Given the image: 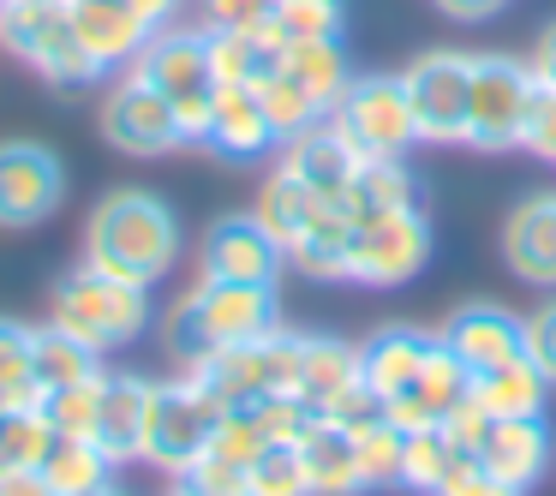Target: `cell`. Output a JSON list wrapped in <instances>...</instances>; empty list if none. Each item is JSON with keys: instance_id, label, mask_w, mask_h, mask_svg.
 Returning a JSON list of instances; mask_svg holds the SVG:
<instances>
[{"instance_id": "cell-1", "label": "cell", "mask_w": 556, "mask_h": 496, "mask_svg": "<svg viewBox=\"0 0 556 496\" xmlns=\"http://www.w3.org/2000/svg\"><path fill=\"white\" fill-rule=\"evenodd\" d=\"M85 264L132 288H156L180 264V221L156 192L121 186L85 221Z\"/></svg>"}, {"instance_id": "cell-2", "label": "cell", "mask_w": 556, "mask_h": 496, "mask_svg": "<svg viewBox=\"0 0 556 496\" xmlns=\"http://www.w3.org/2000/svg\"><path fill=\"white\" fill-rule=\"evenodd\" d=\"M269 329H281L276 288L204 276L192 293H180V305L168 311V353L180 365H198L204 353L240 347V341H264Z\"/></svg>"}, {"instance_id": "cell-3", "label": "cell", "mask_w": 556, "mask_h": 496, "mask_svg": "<svg viewBox=\"0 0 556 496\" xmlns=\"http://www.w3.org/2000/svg\"><path fill=\"white\" fill-rule=\"evenodd\" d=\"M49 323L97 353L132 347L150 323V288H132V281H114L102 269L78 264L49 288Z\"/></svg>"}, {"instance_id": "cell-4", "label": "cell", "mask_w": 556, "mask_h": 496, "mask_svg": "<svg viewBox=\"0 0 556 496\" xmlns=\"http://www.w3.org/2000/svg\"><path fill=\"white\" fill-rule=\"evenodd\" d=\"M0 49L42 73L54 90H85L102 78V66L90 61L66 18V0H0Z\"/></svg>"}, {"instance_id": "cell-5", "label": "cell", "mask_w": 556, "mask_h": 496, "mask_svg": "<svg viewBox=\"0 0 556 496\" xmlns=\"http://www.w3.org/2000/svg\"><path fill=\"white\" fill-rule=\"evenodd\" d=\"M132 66L174 102L186 144H204L210 109H216V90H222L216 66H210V37H204V30H180V25L156 30V37H150V49L138 54Z\"/></svg>"}, {"instance_id": "cell-6", "label": "cell", "mask_w": 556, "mask_h": 496, "mask_svg": "<svg viewBox=\"0 0 556 496\" xmlns=\"http://www.w3.org/2000/svg\"><path fill=\"white\" fill-rule=\"evenodd\" d=\"M198 389L222 400V407H245L264 395H293L300 383V335L293 329H269L264 341H240V347L204 353L198 365H186Z\"/></svg>"}, {"instance_id": "cell-7", "label": "cell", "mask_w": 556, "mask_h": 496, "mask_svg": "<svg viewBox=\"0 0 556 496\" xmlns=\"http://www.w3.org/2000/svg\"><path fill=\"white\" fill-rule=\"evenodd\" d=\"M329 126L348 138L359 162H407V150L419 144V120H413L407 85L395 73L353 78L348 97L329 109Z\"/></svg>"}, {"instance_id": "cell-8", "label": "cell", "mask_w": 556, "mask_h": 496, "mask_svg": "<svg viewBox=\"0 0 556 496\" xmlns=\"http://www.w3.org/2000/svg\"><path fill=\"white\" fill-rule=\"evenodd\" d=\"M539 97V78L527 61L508 54H472V114H467V144L484 156H503L527 138V114Z\"/></svg>"}, {"instance_id": "cell-9", "label": "cell", "mask_w": 556, "mask_h": 496, "mask_svg": "<svg viewBox=\"0 0 556 496\" xmlns=\"http://www.w3.org/2000/svg\"><path fill=\"white\" fill-rule=\"evenodd\" d=\"M222 400L210 389H198L192 377H174V383H156L150 395V424H144V460L162 472H186L210 443H216V424H222Z\"/></svg>"}, {"instance_id": "cell-10", "label": "cell", "mask_w": 556, "mask_h": 496, "mask_svg": "<svg viewBox=\"0 0 556 496\" xmlns=\"http://www.w3.org/2000/svg\"><path fill=\"white\" fill-rule=\"evenodd\" d=\"M97 126L121 156H168V150L186 144L180 132V114L174 102L150 85L138 66H126L109 90H102V109H97Z\"/></svg>"}, {"instance_id": "cell-11", "label": "cell", "mask_w": 556, "mask_h": 496, "mask_svg": "<svg viewBox=\"0 0 556 496\" xmlns=\"http://www.w3.org/2000/svg\"><path fill=\"white\" fill-rule=\"evenodd\" d=\"M431 264V221L425 209H389L353 228L348 245V281L359 288H401Z\"/></svg>"}, {"instance_id": "cell-12", "label": "cell", "mask_w": 556, "mask_h": 496, "mask_svg": "<svg viewBox=\"0 0 556 496\" xmlns=\"http://www.w3.org/2000/svg\"><path fill=\"white\" fill-rule=\"evenodd\" d=\"M419 120V144H467V114H472V54H419L401 73Z\"/></svg>"}, {"instance_id": "cell-13", "label": "cell", "mask_w": 556, "mask_h": 496, "mask_svg": "<svg viewBox=\"0 0 556 496\" xmlns=\"http://www.w3.org/2000/svg\"><path fill=\"white\" fill-rule=\"evenodd\" d=\"M66 198V168L49 144L37 138H0V228L25 233L61 209Z\"/></svg>"}, {"instance_id": "cell-14", "label": "cell", "mask_w": 556, "mask_h": 496, "mask_svg": "<svg viewBox=\"0 0 556 496\" xmlns=\"http://www.w3.org/2000/svg\"><path fill=\"white\" fill-rule=\"evenodd\" d=\"M198 257H204V276H216V281H252V288H276L281 264H288L281 240L257 216H222V221H210Z\"/></svg>"}, {"instance_id": "cell-15", "label": "cell", "mask_w": 556, "mask_h": 496, "mask_svg": "<svg viewBox=\"0 0 556 496\" xmlns=\"http://www.w3.org/2000/svg\"><path fill=\"white\" fill-rule=\"evenodd\" d=\"M443 347L467 377L496 371L508 359H527V317L503 311V305H460L443 323Z\"/></svg>"}, {"instance_id": "cell-16", "label": "cell", "mask_w": 556, "mask_h": 496, "mask_svg": "<svg viewBox=\"0 0 556 496\" xmlns=\"http://www.w3.org/2000/svg\"><path fill=\"white\" fill-rule=\"evenodd\" d=\"M66 18H73L78 42L90 49V61L102 73H126L156 37L132 0H66Z\"/></svg>"}, {"instance_id": "cell-17", "label": "cell", "mask_w": 556, "mask_h": 496, "mask_svg": "<svg viewBox=\"0 0 556 496\" xmlns=\"http://www.w3.org/2000/svg\"><path fill=\"white\" fill-rule=\"evenodd\" d=\"M150 395L156 383L138 371H109L102 377V407H97V431L90 443L121 467V460H144V424H150Z\"/></svg>"}, {"instance_id": "cell-18", "label": "cell", "mask_w": 556, "mask_h": 496, "mask_svg": "<svg viewBox=\"0 0 556 496\" xmlns=\"http://www.w3.org/2000/svg\"><path fill=\"white\" fill-rule=\"evenodd\" d=\"M443 347V341L431 335V329H407V323H389V329H377L371 341H359V383L371 389L377 400H395L401 389L413 383V377L431 365V353Z\"/></svg>"}, {"instance_id": "cell-19", "label": "cell", "mask_w": 556, "mask_h": 496, "mask_svg": "<svg viewBox=\"0 0 556 496\" xmlns=\"http://www.w3.org/2000/svg\"><path fill=\"white\" fill-rule=\"evenodd\" d=\"M472 460L484 472H496L503 484H515V491H532L544 479V467H551V424H544V412H532V419H491Z\"/></svg>"}, {"instance_id": "cell-20", "label": "cell", "mask_w": 556, "mask_h": 496, "mask_svg": "<svg viewBox=\"0 0 556 496\" xmlns=\"http://www.w3.org/2000/svg\"><path fill=\"white\" fill-rule=\"evenodd\" d=\"M503 257L527 288L556 293V192H539L508 216L503 228Z\"/></svg>"}, {"instance_id": "cell-21", "label": "cell", "mask_w": 556, "mask_h": 496, "mask_svg": "<svg viewBox=\"0 0 556 496\" xmlns=\"http://www.w3.org/2000/svg\"><path fill=\"white\" fill-rule=\"evenodd\" d=\"M300 460H305V479H312V496H359V443H353L348 424L324 419L317 412L300 436Z\"/></svg>"}, {"instance_id": "cell-22", "label": "cell", "mask_w": 556, "mask_h": 496, "mask_svg": "<svg viewBox=\"0 0 556 496\" xmlns=\"http://www.w3.org/2000/svg\"><path fill=\"white\" fill-rule=\"evenodd\" d=\"M437 341H443V335H437ZM460 400H467V371L455 365V353H448V347H437L431 365H425V371L413 377V383L401 389L383 412L395 424H407V431H419V424H443Z\"/></svg>"}, {"instance_id": "cell-23", "label": "cell", "mask_w": 556, "mask_h": 496, "mask_svg": "<svg viewBox=\"0 0 556 496\" xmlns=\"http://www.w3.org/2000/svg\"><path fill=\"white\" fill-rule=\"evenodd\" d=\"M281 168L300 174V180L312 186L317 198H329V204H336V198L353 186V174H359V156H353V144L336 132V126L317 120L312 132L288 138V156H281Z\"/></svg>"}, {"instance_id": "cell-24", "label": "cell", "mask_w": 556, "mask_h": 496, "mask_svg": "<svg viewBox=\"0 0 556 496\" xmlns=\"http://www.w3.org/2000/svg\"><path fill=\"white\" fill-rule=\"evenodd\" d=\"M204 144L222 150V156H233V162L264 156V150L276 144V132H269V120H264V102H257L252 85H222L216 90V109H210Z\"/></svg>"}, {"instance_id": "cell-25", "label": "cell", "mask_w": 556, "mask_h": 496, "mask_svg": "<svg viewBox=\"0 0 556 496\" xmlns=\"http://www.w3.org/2000/svg\"><path fill=\"white\" fill-rule=\"evenodd\" d=\"M204 37H210V66H216L222 85H252L257 90L269 73H281V54H288V42L269 25H257V30L204 25Z\"/></svg>"}, {"instance_id": "cell-26", "label": "cell", "mask_w": 556, "mask_h": 496, "mask_svg": "<svg viewBox=\"0 0 556 496\" xmlns=\"http://www.w3.org/2000/svg\"><path fill=\"white\" fill-rule=\"evenodd\" d=\"M353 383H359V347L329 341V335H300V383H293V395L305 407L329 412Z\"/></svg>"}, {"instance_id": "cell-27", "label": "cell", "mask_w": 556, "mask_h": 496, "mask_svg": "<svg viewBox=\"0 0 556 496\" xmlns=\"http://www.w3.org/2000/svg\"><path fill=\"white\" fill-rule=\"evenodd\" d=\"M336 209L359 228V221L389 216V209H425V204H419V180H413L407 162H359V174L336 198Z\"/></svg>"}, {"instance_id": "cell-28", "label": "cell", "mask_w": 556, "mask_h": 496, "mask_svg": "<svg viewBox=\"0 0 556 496\" xmlns=\"http://www.w3.org/2000/svg\"><path fill=\"white\" fill-rule=\"evenodd\" d=\"M467 400H479L491 419H532V412H544V400H551V383L539 377L532 359H508V365H496V371L467 377Z\"/></svg>"}, {"instance_id": "cell-29", "label": "cell", "mask_w": 556, "mask_h": 496, "mask_svg": "<svg viewBox=\"0 0 556 496\" xmlns=\"http://www.w3.org/2000/svg\"><path fill=\"white\" fill-rule=\"evenodd\" d=\"M324 209H329V198H317L312 186L300 180V174L276 168V174L264 180V192H257V209H252V216L264 221V228L281 240V252H288V245L300 240V233L312 228L317 216H324Z\"/></svg>"}, {"instance_id": "cell-30", "label": "cell", "mask_w": 556, "mask_h": 496, "mask_svg": "<svg viewBox=\"0 0 556 496\" xmlns=\"http://www.w3.org/2000/svg\"><path fill=\"white\" fill-rule=\"evenodd\" d=\"M281 73H288L293 85L312 90V97L324 102V114L336 109V102L348 97V85H353V66H348V49H341V37L288 42V54H281Z\"/></svg>"}, {"instance_id": "cell-31", "label": "cell", "mask_w": 556, "mask_h": 496, "mask_svg": "<svg viewBox=\"0 0 556 496\" xmlns=\"http://www.w3.org/2000/svg\"><path fill=\"white\" fill-rule=\"evenodd\" d=\"M348 245H353V221L329 204L324 216L288 245V264L312 281H348Z\"/></svg>"}, {"instance_id": "cell-32", "label": "cell", "mask_w": 556, "mask_h": 496, "mask_svg": "<svg viewBox=\"0 0 556 496\" xmlns=\"http://www.w3.org/2000/svg\"><path fill=\"white\" fill-rule=\"evenodd\" d=\"M97 371H102L97 347L73 341L66 329H54V323L37 329V347H30V383H37V400L49 395V389H66V383H78V377H97Z\"/></svg>"}, {"instance_id": "cell-33", "label": "cell", "mask_w": 556, "mask_h": 496, "mask_svg": "<svg viewBox=\"0 0 556 496\" xmlns=\"http://www.w3.org/2000/svg\"><path fill=\"white\" fill-rule=\"evenodd\" d=\"M37 467H42V479L54 484V496H85V491H97V484H109L114 460L102 455L90 436H61V431H54L49 455H42Z\"/></svg>"}, {"instance_id": "cell-34", "label": "cell", "mask_w": 556, "mask_h": 496, "mask_svg": "<svg viewBox=\"0 0 556 496\" xmlns=\"http://www.w3.org/2000/svg\"><path fill=\"white\" fill-rule=\"evenodd\" d=\"M257 102H264V120H269V132H276V144H288V138L312 132L317 120H329L324 102L305 85H293L288 73H269L264 85H257Z\"/></svg>"}, {"instance_id": "cell-35", "label": "cell", "mask_w": 556, "mask_h": 496, "mask_svg": "<svg viewBox=\"0 0 556 496\" xmlns=\"http://www.w3.org/2000/svg\"><path fill=\"white\" fill-rule=\"evenodd\" d=\"M353 443H359V479H365V491H389V484H401V467H407V424H395L383 412V419L359 424V431H353Z\"/></svg>"}, {"instance_id": "cell-36", "label": "cell", "mask_w": 556, "mask_h": 496, "mask_svg": "<svg viewBox=\"0 0 556 496\" xmlns=\"http://www.w3.org/2000/svg\"><path fill=\"white\" fill-rule=\"evenodd\" d=\"M460 448L443 436V424H419V431H407V467H401V484L419 496H437L443 491V479L460 467Z\"/></svg>"}, {"instance_id": "cell-37", "label": "cell", "mask_w": 556, "mask_h": 496, "mask_svg": "<svg viewBox=\"0 0 556 496\" xmlns=\"http://www.w3.org/2000/svg\"><path fill=\"white\" fill-rule=\"evenodd\" d=\"M54 443V424L42 412V400H25V407L0 412V472L7 467H37Z\"/></svg>"}, {"instance_id": "cell-38", "label": "cell", "mask_w": 556, "mask_h": 496, "mask_svg": "<svg viewBox=\"0 0 556 496\" xmlns=\"http://www.w3.org/2000/svg\"><path fill=\"white\" fill-rule=\"evenodd\" d=\"M245 496H312L300 443H269L264 455L245 460Z\"/></svg>"}, {"instance_id": "cell-39", "label": "cell", "mask_w": 556, "mask_h": 496, "mask_svg": "<svg viewBox=\"0 0 556 496\" xmlns=\"http://www.w3.org/2000/svg\"><path fill=\"white\" fill-rule=\"evenodd\" d=\"M348 25V0H281L269 30L281 42H324V37H341Z\"/></svg>"}, {"instance_id": "cell-40", "label": "cell", "mask_w": 556, "mask_h": 496, "mask_svg": "<svg viewBox=\"0 0 556 496\" xmlns=\"http://www.w3.org/2000/svg\"><path fill=\"white\" fill-rule=\"evenodd\" d=\"M102 377H109V371H97V377H78V383H66V389H49V395H42V412H49V424H54L61 436H90V431H97Z\"/></svg>"}, {"instance_id": "cell-41", "label": "cell", "mask_w": 556, "mask_h": 496, "mask_svg": "<svg viewBox=\"0 0 556 496\" xmlns=\"http://www.w3.org/2000/svg\"><path fill=\"white\" fill-rule=\"evenodd\" d=\"M30 347H37V329L0 317V395L7 400H37V383H30Z\"/></svg>"}, {"instance_id": "cell-42", "label": "cell", "mask_w": 556, "mask_h": 496, "mask_svg": "<svg viewBox=\"0 0 556 496\" xmlns=\"http://www.w3.org/2000/svg\"><path fill=\"white\" fill-rule=\"evenodd\" d=\"M174 491L180 496H245V467L216 455V448H204L186 472H174Z\"/></svg>"}, {"instance_id": "cell-43", "label": "cell", "mask_w": 556, "mask_h": 496, "mask_svg": "<svg viewBox=\"0 0 556 496\" xmlns=\"http://www.w3.org/2000/svg\"><path fill=\"white\" fill-rule=\"evenodd\" d=\"M527 359L539 365V377L556 389V300H544L539 311L527 317Z\"/></svg>"}, {"instance_id": "cell-44", "label": "cell", "mask_w": 556, "mask_h": 496, "mask_svg": "<svg viewBox=\"0 0 556 496\" xmlns=\"http://www.w3.org/2000/svg\"><path fill=\"white\" fill-rule=\"evenodd\" d=\"M281 0H204V25H222V30H257L276 18Z\"/></svg>"}, {"instance_id": "cell-45", "label": "cell", "mask_w": 556, "mask_h": 496, "mask_svg": "<svg viewBox=\"0 0 556 496\" xmlns=\"http://www.w3.org/2000/svg\"><path fill=\"white\" fill-rule=\"evenodd\" d=\"M520 144L532 150V156L556 162V90L539 85V97H532V114H527V138Z\"/></svg>"}, {"instance_id": "cell-46", "label": "cell", "mask_w": 556, "mask_h": 496, "mask_svg": "<svg viewBox=\"0 0 556 496\" xmlns=\"http://www.w3.org/2000/svg\"><path fill=\"white\" fill-rule=\"evenodd\" d=\"M437 496H527V491H515V484H503L496 472H484L479 460H460V467L443 479V491H437Z\"/></svg>"}, {"instance_id": "cell-47", "label": "cell", "mask_w": 556, "mask_h": 496, "mask_svg": "<svg viewBox=\"0 0 556 496\" xmlns=\"http://www.w3.org/2000/svg\"><path fill=\"white\" fill-rule=\"evenodd\" d=\"M0 496H54V484L42 479V467H7L0 472Z\"/></svg>"}, {"instance_id": "cell-48", "label": "cell", "mask_w": 556, "mask_h": 496, "mask_svg": "<svg viewBox=\"0 0 556 496\" xmlns=\"http://www.w3.org/2000/svg\"><path fill=\"white\" fill-rule=\"evenodd\" d=\"M448 18H460V25H484V18H496L508 7V0H437Z\"/></svg>"}, {"instance_id": "cell-49", "label": "cell", "mask_w": 556, "mask_h": 496, "mask_svg": "<svg viewBox=\"0 0 556 496\" xmlns=\"http://www.w3.org/2000/svg\"><path fill=\"white\" fill-rule=\"evenodd\" d=\"M527 66H532V78H539L544 90H556V25L539 37V49H532V61H527Z\"/></svg>"}, {"instance_id": "cell-50", "label": "cell", "mask_w": 556, "mask_h": 496, "mask_svg": "<svg viewBox=\"0 0 556 496\" xmlns=\"http://www.w3.org/2000/svg\"><path fill=\"white\" fill-rule=\"evenodd\" d=\"M138 13H144V25L150 30H168L174 18H180V0H132Z\"/></svg>"}, {"instance_id": "cell-51", "label": "cell", "mask_w": 556, "mask_h": 496, "mask_svg": "<svg viewBox=\"0 0 556 496\" xmlns=\"http://www.w3.org/2000/svg\"><path fill=\"white\" fill-rule=\"evenodd\" d=\"M85 496H126V491H121V484L109 479V484H97V491H85Z\"/></svg>"}, {"instance_id": "cell-52", "label": "cell", "mask_w": 556, "mask_h": 496, "mask_svg": "<svg viewBox=\"0 0 556 496\" xmlns=\"http://www.w3.org/2000/svg\"><path fill=\"white\" fill-rule=\"evenodd\" d=\"M174 496H180V491H174Z\"/></svg>"}]
</instances>
